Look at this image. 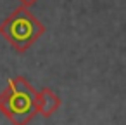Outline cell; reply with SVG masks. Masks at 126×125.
Instances as JSON below:
<instances>
[{
	"label": "cell",
	"mask_w": 126,
	"mask_h": 125,
	"mask_svg": "<svg viewBox=\"0 0 126 125\" xmlns=\"http://www.w3.org/2000/svg\"><path fill=\"white\" fill-rule=\"evenodd\" d=\"M0 111L12 125H28L38 115V90L24 76L11 78L0 92Z\"/></svg>",
	"instance_id": "cell-1"
},
{
	"label": "cell",
	"mask_w": 126,
	"mask_h": 125,
	"mask_svg": "<svg viewBox=\"0 0 126 125\" xmlns=\"http://www.w3.org/2000/svg\"><path fill=\"white\" fill-rule=\"evenodd\" d=\"M45 33L43 23L28 7H17L0 23L2 35L16 52H26Z\"/></svg>",
	"instance_id": "cell-2"
},
{
	"label": "cell",
	"mask_w": 126,
	"mask_h": 125,
	"mask_svg": "<svg viewBox=\"0 0 126 125\" xmlns=\"http://www.w3.org/2000/svg\"><path fill=\"white\" fill-rule=\"evenodd\" d=\"M62 101L61 97L48 87H43L40 92H38V113L43 116V118H50L59 108H61Z\"/></svg>",
	"instance_id": "cell-3"
},
{
	"label": "cell",
	"mask_w": 126,
	"mask_h": 125,
	"mask_svg": "<svg viewBox=\"0 0 126 125\" xmlns=\"http://www.w3.org/2000/svg\"><path fill=\"white\" fill-rule=\"evenodd\" d=\"M19 2H21L23 7H28V9H30L31 5H35V4L38 2V0H19Z\"/></svg>",
	"instance_id": "cell-4"
}]
</instances>
